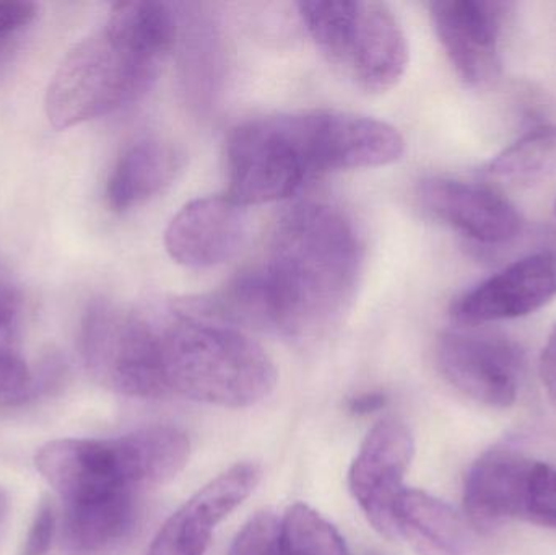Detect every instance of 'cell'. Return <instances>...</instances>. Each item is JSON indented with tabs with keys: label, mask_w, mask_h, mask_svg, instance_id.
<instances>
[{
	"label": "cell",
	"mask_w": 556,
	"mask_h": 555,
	"mask_svg": "<svg viewBox=\"0 0 556 555\" xmlns=\"http://www.w3.org/2000/svg\"><path fill=\"white\" fill-rule=\"evenodd\" d=\"M386 401L388 398L382 393H363L349 401V409L356 416H368L381 411L386 406Z\"/></svg>",
	"instance_id": "29"
},
{
	"label": "cell",
	"mask_w": 556,
	"mask_h": 555,
	"mask_svg": "<svg viewBox=\"0 0 556 555\" xmlns=\"http://www.w3.org/2000/svg\"><path fill=\"white\" fill-rule=\"evenodd\" d=\"M261 468L238 463L189 499L168 518L147 555H204L215 527L257 488Z\"/></svg>",
	"instance_id": "13"
},
{
	"label": "cell",
	"mask_w": 556,
	"mask_h": 555,
	"mask_svg": "<svg viewBox=\"0 0 556 555\" xmlns=\"http://www.w3.org/2000/svg\"><path fill=\"white\" fill-rule=\"evenodd\" d=\"M182 166L185 155L173 143L155 139L132 143L108 179V204L116 212L146 204L175 182Z\"/></svg>",
	"instance_id": "18"
},
{
	"label": "cell",
	"mask_w": 556,
	"mask_h": 555,
	"mask_svg": "<svg viewBox=\"0 0 556 555\" xmlns=\"http://www.w3.org/2000/svg\"><path fill=\"white\" fill-rule=\"evenodd\" d=\"M7 508H9V499H7L5 492L0 489V521L5 518Z\"/></svg>",
	"instance_id": "30"
},
{
	"label": "cell",
	"mask_w": 556,
	"mask_h": 555,
	"mask_svg": "<svg viewBox=\"0 0 556 555\" xmlns=\"http://www.w3.org/2000/svg\"><path fill=\"white\" fill-rule=\"evenodd\" d=\"M78 348L91 377L108 390L139 400L169 394L160 328L146 316L98 300L81 319Z\"/></svg>",
	"instance_id": "7"
},
{
	"label": "cell",
	"mask_w": 556,
	"mask_h": 555,
	"mask_svg": "<svg viewBox=\"0 0 556 555\" xmlns=\"http://www.w3.org/2000/svg\"><path fill=\"white\" fill-rule=\"evenodd\" d=\"M437 361L443 377L477 403L508 409L518 400L522 354L508 339L477 332H444L438 341Z\"/></svg>",
	"instance_id": "8"
},
{
	"label": "cell",
	"mask_w": 556,
	"mask_h": 555,
	"mask_svg": "<svg viewBox=\"0 0 556 555\" xmlns=\"http://www.w3.org/2000/svg\"><path fill=\"white\" fill-rule=\"evenodd\" d=\"M140 517V494L64 505L62 543L71 555H114L130 543Z\"/></svg>",
	"instance_id": "17"
},
{
	"label": "cell",
	"mask_w": 556,
	"mask_h": 555,
	"mask_svg": "<svg viewBox=\"0 0 556 555\" xmlns=\"http://www.w3.org/2000/svg\"><path fill=\"white\" fill-rule=\"evenodd\" d=\"M5 339H0V407H18L55 383L59 367L51 362L41 374H33Z\"/></svg>",
	"instance_id": "22"
},
{
	"label": "cell",
	"mask_w": 556,
	"mask_h": 555,
	"mask_svg": "<svg viewBox=\"0 0 556 555\" xmlns=\"http://www.w3.org/2000/svg\"><path fill=\"white\" fill-rule=\"evenodd\" d=\"M362 269L352 218L309 201L278 220L266 261L241 274V282L257 329L304 339L323 335L349 312Z\"/></svg>",
	"instance_id": "1"
},
{
	"label": "cell",
	"mask_w": 556,
	"mask_h": 555,
	"mask_svg": "<svg viewBox=\"0 0 556 555\" xmlns=\"http://www.w3.org/2000/svg\"><path fill=\"white\" fill-rule=\"evenodd\" d=\"M418 201L431 217L477 243H508L522 228L516 205L480 182L428 178L418 188Z\"/></svg>",
	"instance_id": "12"
},
{
	"label": "cell",
	"mask_w": 556,
	"mask_h": 555,
	"mask_svg": "<svg viewBox=\"0 0 556 555\" xmlns=\"http://www.w3.org/2000/svg\"><path fill=\"white\" fill-rule=\"evenodd\" d=\"M58 512H55L54 504L45 499L36 510L20 555L48 554L55 533H58Z\"/></svg>",
	"instance_id": "25"
},
{
	"label": "cell",
	"mask_w": 556,
	"mask_h": 555,
	"mask_svg": "<svg viewBox=\"0 0 556 555\" xmlns=\"http://www.w3.org/2000/svg\"><path fill=\"white\" fill-rule=\"evenodd\" d=\"M511 7L498 0H434L431 20L457 75L470 87L492 85L502 72L500 36Z\"/></svg>",
	"instance_id": "9"
},
{
	"label": "cell",
	"mask_w": 556,
	"mask_h": 555,
	"mask_svg": "<svg viewBox=\"0 0 556 555\" xmlns=\"http://www.w3.org/2000/svg\"><path fill=\"white\" fill-rule=\"evenodd\" d=\"M555 297L556 254H529L460 295L451 316L457 325L473 328L531 315Z\"/></svg>",
	"instance_id": "11"
},
{
	"label": "cell",
	"mask_w": 556,
	"mask_h": 555,
	"mask_svg": "<svg viewBox=\"0 0 556 555\" xmlns=\"http://www.w3.org/2000/svg\"><path fill=\"white\" fill-rule=\"evenodd\" d=\"M159 328L169 394L238 409L254 406L276 388V365L244 331L179 308Z\"/></svg>",
	"instance_id": "4"
},
{
	"label": "cell",
	"mask_w": 556,
	"mask_h": 555,
	"mask_svg": "<svg viewBox=\"0 0 556 555\" xmlns=\"http://www.w3.org/2000/svg\"><path fill=\"white\" fill-rule=\"evenodd\" d=\"M178 13L179 74L182 90L192 106L204 111L220 94L227 68V49L215 20L192 3L176 5Z\"/></svg>",
	"instance_id": "16"
},
{
	"label": "cell",
	"mask_w": 556,
	"mask_h": 555,
	"mask_svg": "<svg viewBox=\"0 0 556 555\" xmlns=\"http://www.w3.org/2000/svg\"><path fill=\"white\" fill-rule=\"evenodd\" d=\"M490 173L508 179H534L556 173V126L539 127L506 147L490 162Z\"/></svg>",
	"instance_id": "20"
},
{
	"label": "cell",
	"mask_w": 556,
	"mask_h": 555,
	"mask_svg": "<svg viewBox=\"0 0 556 555\" xmlns=\"http://www.w3.org/2000/svg\"><path fill=\"white\" fill-rule=\"evenodd\" d=\"M285 555H350L339 531L304 504L288 508L281 520Z\"/></svg>",
	"instance_id": "21"
},
{
	"label": "cell",
	"mask_w": 556,
	"mask_h": 555,
	"mask_svg": "<svg viewBox=\"0 0 556 555\" xmlns=\"http://www.w3.org/2000/svg\"><path fill=\"white\" fill-rule=\"evenodd\" d=\"M38 7L22 0H0V52L5 51L36 18Z\"/></svg>",
	"instance_id": "26"
},
{
	"label": "cell",
	"mask_w": 556,
	"mask_h": 555,
	"mask_svg": "<svg viewBox=\"0 0 556 555\" xmlns=\"http://www.w3.org/2000/svg\"><path fill=\"white\" fill-rule=\"evenodd\" d=\"M534 463L511 446L489 450L473 463L464 485V510L476 530L492 533L509 521H525Z\"/></svg>",
	"instance_id": "15"
},
{
	"label": "cell",
	"mask_w": 556,
	"mask_h": 555,
	"mask_svg": "<svg viewBox=\"0 0 556 555\" xmlns=\"http://www.w3.org/2000/svg\"><path fill=\"white\" fill-rule=\"evenodd\" d=\"M20 310L18 290L0 276V339H5Z\"/></svg>",
	"instance_id": "28"
},
{
	"label": "cell",
	"mask_w": 556,
	"mask_h": 555,
	"mask_svg": "<svg viewBox=\"0 0 556 555\" xmlns=\"http://www.w3.org/2000/svg\"><path fill=\"white\" fill-rule=\"evenodd\" d=\"M405 142L384 121L346 111H303L247 121L227 140L228 185L248 205L296 194L324 173L397 162Z\"/></svg>",
	"instance_id": "2"
},
{
	"label": "cell",
	"mask_w": 556,
	"mask_h": 555,
	"mask_svg": "<svg viewBox=\"0 0 556 555\" xmlns=\"http://www.w3.org/2000/svg\"><path fill=\"white\" fill-rule=\"evenodd\" d=\"M395 528L418 555H469V537L459 515L427 492H402Z\"/></svg>",
	"instance_id": "19"
},
{
	"label": "cell",
	"mask_w": 556,
	"mask_h": 555,
	"mask_svg": "<svg viewBox=\"0 0 556 555\" xmlns=\"http://www.w3.org/2000/svg\"><path fill=\"white\" fill-rule=\"evenodd\" d=\"M414 437L399 420H382L366 436L350 468L353 499L378 533L397 537L395 505L414 458Z\"/></svg>",
	"instance_id": "10"
},
{
	"label": "cell",
	"mask_w": 556,
	"mask_h": 555,
	"mask_svg": "<svg viewBox=\"0 0 556 555\" xmlns=\"http://www.w3.org/2000/svg\"><path fill=\"white\" fill-rule=\"evenodd\" d=\"M539 371H541L542 384H544L548 401L556 409V325L548 336L544 351H542Z\"/></svg>",
	"instance_id": "27"
},
{
	"label": "cell",
	"mask_w": 556,
	"mask_h": 555,
	"mask_svg": "<svg viewBox=\"0 0 556 555\" xmlns=\"http://www.w3.org/2000/svg\"><path fill=\"white\" fill-rule=\"evenodd\" d=\"M298 13L324 58L363 90L381 93L404 77L407 36L388 3L314 0Z\"/></svg>",
	"instance_id": "5"
},
{
	"label": "cell",
	"mask_w": 556,
	"mask_h": 555,
	"mask_svg": "<svg viewBox=\"0 0 556 555\" xmlns=\"http://www.w3.org/2000/svg\"><path fill=\"white\" fill-rule=\"evenodd\" d=\"M160 64L104 26L78 42L55 71L46 94L49 123L68 129L119 110L150 87Z\"/></svg>",
	"instance_id": "6"
},
{
	"label": "cell",
	"mask_w": 556,
	"mask_h": 555,
	"mask_svg": "<svg viewBox=\"0 0 556 555\" xmlns=\"http://www.w3.org/2000/svg\"><path fill=\"white\" fill-rule=\"evenodd\" d=\"M525 521L556 530V469L548 463L535 459Z\"/></svg>",
	"instance_id": "23"
},
{
	"label": "cell",
	"mask_w": 556,
	"mask_h": 555,
	"mask_svg": "<svg viewBox=\"0 0 556 555\" xmlns=\"http://www.w3.org/2000/svg\"><path fill=\"white\" fill-rule=\"evenodd\" d=\"M228 555H285L281 521L273 514H260L251 518L235 538Z\"/></svg>",
	"instance_id": "24"
},
{
	"label": "cell",
	"mask_w": 556,
	"mask_h": 555,
	"mask_svg": "<svg viewBox=\"0 0 556 555\" xmlns=\"http://www.w3.org/2000/svg\"><path fill=\"white\" fill-rule=\"evenodd\" d=\"M185 432L149 427L104 440H55L36 453V469L64 505L140 494L172 481L189 459Z\"/></svg>",
	"instance_id": "3"
},
{
	"label": "cell",
	"mask_w": 556,
	"mask_h": 555,
	"mask_svg": "<svg viewBox=\"0 0 556 555\" xmlns=\"http://www.w3.org/2000/svg\"><path fill=\"white\" fill-rule=\"evenodd\" d=\"M555 215H556V202H555Z\"/></svg>",
	"instance_id": "31"
},
{
	"label": "cell",
	"mask_w": 556,
	"mask_h": 555,
	"mask_svg": "<svg viewBox=\"0 0 556 555\" xmlns=\"http://www.w3.org/2000/svg\"><path fill=\"white\" fill-rule=\"evenodd\" d=\"M247 214L228 195H208L186 204L169 222L165 247L189 269H207L231 260L243 244Z\"/></svg>",
	"instance_id": "14"
}]
</instances>
